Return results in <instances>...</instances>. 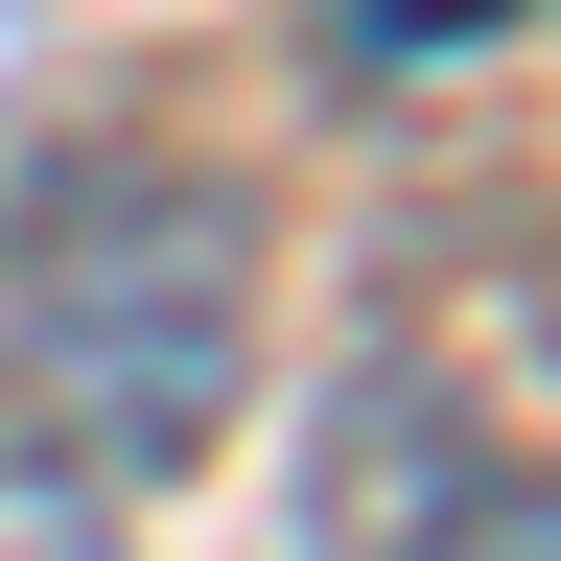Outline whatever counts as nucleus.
I'll return each mask as SVG.
<instances>
[{
  "label": "nucleus",
  "instance_id": "f257e3e1",
  "mask_svg": "<svg viewBox=\"0 0 561 561\" xmlns=\"http://www.w3.org/2000/svg\"><path fill=\"white\" fill-rule=\"evenodd\" d=\"M234 351H257V257H234V187H187V164L94 187L24 257V375H47V421H94V468H210Z\"/></svg>",
  "mask_w": 561,
  "mask_h": 561
},
{
  "label": "nucleus",
  "instance_id": "f03ea898",
  "mask_svg": "<svg viewBox=\"0 0 561 561\" xmlns=\"http://www.w3.org/2000/svg\"><path fill=\"white\" fill-rule=\"evenodd\" d=\"M0 561H117V491L70 445H0Z\"/></svg>",
  "mask_w": 561,
  "mask_h": 561
},
{
  "label": "nucleus",
  "instance_id": "7ed1b4c3",
  "mask_svg": "<svg viewBox=\"0 0 561 561\" xmlns=\"http://www.w3.org/2000/svg\"><path fill=\"white\" fill-rule=\"evenodd\" d=\"M328 24L375 47V70H468V47H515L538 0H328Z\"/></svg>",
  "mask_w": 561,
  "mask_h": 561
}]
</instances>
